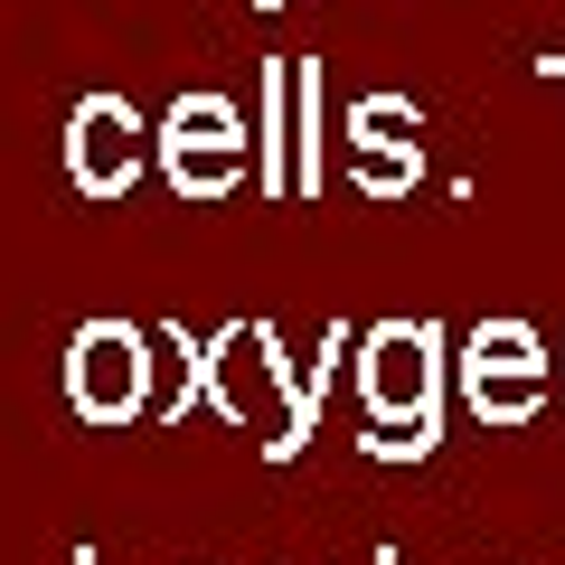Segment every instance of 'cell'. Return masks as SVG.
Masks as SVG:
<instances>
[{"mask_svg": "<svg viewBox=\"0 0 565 565\" xmlns=\"http://www.w3.org/2000/svg\"><path fill=\"white\" fill-rule=\"evenodd\" d=\"M359 396L386 434H367L377 452H424L434 444V396H444V330L434 321H386L359 349Z\"/></svg>", "mask_w": 565, "mask_h": 565, "instance_id": "obj_1", "label": "cell"}, {"mask_svg": "<svg viewBox=\"0 0 565 565\" xmlns=\"http://www.w3.org/2000/svg\"><path fill=\"white\" fill-rule=\"evenodd\" d=\"M546 396H556V359H546V340L527 321H481L462 340V405L481 424L509 434V424H527Z\"/></svg>", "mask_w": 565, "mask_h": 565, "instance_id": "obj_2", "label": "cell"}, {"mask_svg": "<svg viewBox=\"0 0 565 565\" xmlns=\"http://www.w3.org/2000/svg\"><path fill=\"white\" fill-rule=\"evenodd\" d=\"M151 151H161V170H170V189L180 199H226V189L245 180V161H255V141H245V114L226 95H180L161 114V132H151Z\"/></svg>", "mask_w": 565, "mask_h": 565, "instance_id": "obj_3", "label": "cell"}, {"mask_svg": "<svg viewBox=\"0 0 565 565\" xmlns=\"http://www.w3.org/2000/svg\"><path fill=\"white\" fill-rule=\"evenodd\" d=\"M66 396H76L85 424H132L151 405V340L132 321L76 330V349H66Z\"/></svg>", "mask_w": 565, "mask_h": 565, "instance_id": "obj_4", "label": "cell"}, {"mask_svg": "<svg viewBox=\"0 0 565 565\" xmlns=\"http://www.w3.org/2000/svg\"><path fill=\"white\" fill-rule=\"evenodd\" d=\"M151 161V122L132 114L122 95H85L76 122H66V170H76L85 199H122Z\"/></svg>", "mask_w": 565, "mask_h": 565, "instance_id": "obj_5", "label": "cell"}, {"mask_svg": "<svg viewBox=\"0 0 565 565\" xmlns=\"http://www.w3.org/2000/svg\"><path fill=\"white\" fill-rule=\"evenodd\" d=\"M415 132H424V114H415L405 95H367L359 114H349V161H359V189L405 199V189H415V170H424Z\"/></svg>", "mask_w": 565, "mask_h": 565, "instance_id": "obj_6", "label": "cell"}]
</instances>
